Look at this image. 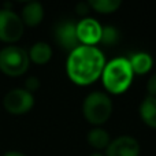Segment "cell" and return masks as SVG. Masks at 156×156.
Returning <instances> with one entry per match:
<instances>
[{"instance_id": "8fae6325", "label": "cell", "mask_w": 156, "mask_h": 156, "mask_svg": "<svg viewBox=\"0 0 156 156\" xmlns=\"http://www.w3.org/2000/svg\"><path fill=\"white\" fill-rule=\"evenodd\" d=\"M130 62V66L133 69V73L134 74H147L154 66V59L147 52H136L133 54L130 58H127Z\"/></svg>"}, {"instance_id": "2e32d148", "label": "cell", "mask_w": 156, "mask_h": 156, "mask_svg": "<svg viewBox=\"0 0 156 156\" xmlns=\"http://www.w3.org/2000/svg\"><path fill=\"white\" fill-rule=\"evenodd\" d=\"M119 41V30L114 26H104L101 30V40L104 45H115Z\"/></svg>"}, {"instance_id": "4fadbf2b", "label": "cell", "mask_w": 156, "mask_h": 156, "mask_svg": "<svg viewBox=\"0 0 156 156\" xmlns=\"http://www.w3.org/2000/svg\"><path fill=\"white\" fill-rule=\"evenodd\" d=\"M52 56V48L47 43H36L29 51V59L36 65H45Z\"/></svg>"}, {"instance_id": "3957f363", "label": "cell", "mask_w": 156, "mask_h": 156, "mask_svg": "<svg viewBox=\"0 0 156 156\" xmlns=\"http://www.w3.org/2000/svg\"><path fill=\"white\" fill-rule=\"evenodd\" d=\"M83 116L92 125L105 123L112 114V100L103 92H92L83 100Z\"/></svg>"}, {"instance_id": "9c48e42d", "label": "cell", "mask_w": 156, "mask_h": 156, "mask_svg": "<svg viewBox=\"0 0 156 156\" xmlns=\"http://www.w3.org/2000/svg\"><path fill=\"white\" fill-rule=\"evenodd\" d=\"M140 144L134 137L121 136L105 148V156H138Z\"/></svg>"}, {"instance_id": "9a60e30c", "label": "cell", "mask_w": 156, "mask_h": 156, "mask_svg": "<svg viewBox=\"0 0 156 156\" xmlns=\"http://www.w3.org/2000/svg\"><path fill=\"white\" fill-rule=\"evenodd\" d=\"M121 0H90L89 5L101 14H111L121 7Z\"/></svg>"}, {"instance_id": "d6986e66", "label": "cell", "mask_w": 156, "mask_h": 156, "mask_svg": "<svg viewBox=\"0 0 156 156\" xmlns=\"http://www.w3.org/2000/svg\"><path fill=\"white\" fill-rule=\"evenodd\" d=\"M89 8H90V5H89V3H85V2H81L77 4L76 10L78 14H81V15H85V14H88Z\"/></svg>"}, {"instance_id": "ba28073f", "label": "cell", "mask_w": 156, "mask_h": 156, "mask_svg": "<svg viewBox=\"0 0 156 156\" xmlns=\"http://www.w3.org/2000/svg\"><path fill=\"white\" fill-rule=\"evenodd\" d=\"M101 25L93 18L81 19L77 23V36L81 45H94L101 40Z\"/></svg>"}, {"instance_id": "7a4b0ae2", "label": "cell", "mask_w": 156, "mask_h": 156, "mask_svg": "<svg viewBox=\"0 0 156 156\" xmlns=\"http://www.w3.org/2000/svg\"><path fill=\"white\" fill-rule=\"evenodd\" d=\"M103 85L110 93L121 94L133 82V69L127 58H115L105 65L103 70Z\"/></svg>"}, {"instance_id": "30bf717a", "label": "cell", "mask_w": 156, "mask_h": 156, "mask_svg": "<svg viewBox=\"0 0 156 156\" xmlns=\"http://www.w3.org/2000/svg\"><path fill=\"white\" fill-rule=\"evenodd\" d=\"M44 18V8L38 2H30L22 10V22L27 26H37Z\"/></svg>"}, {"instance_id": "8992f818", "label": "cell", "mask_w": 156, "mask_h": 156, "mask_svg": "<svg viewBox=\"0 0 156 156\" xmlns=\"http://www.w3.org/2000/svg\"><path fill=\"white\" fill-rule=\"evenodd\" d=\"M54 38L56 44L65 51H74L80 47V40L77 36V23L71 19L60 21L55 25Z\"/></svg>"}, {"instance_id": "6da1fadb", "label": "cell", "mask_w": 156, "mask_h": 156, "mask_svg": "<svg viewBox=\"0 0 156 156\" xmlns=\"http://www.w3.org/2000/svg\"><path fill=\"white\" fill-rule=\"evenodd\" d=\"M105 58L94 45H80L70 52L66 62L67 76L77 85H89L101 77Z\"/></svg>"}, {"instance_id": "e0dca14e", "label": "cell", "mask_w": 156, "mask_h": 156, "mask_svg": "<svg viewBox=\"0 0 156 156\" xmlns=\"http://www.w3.org/2000/svg\"><path fill=\"white\" fill-rule=\"evenodd\" d=\"M40 88V80L36 77H29L25 81V90H27L29 93L33 94V92H36Z\"/></svg>"}, {"instance_id": "5bb4252c", "label": "cell", "mask_w": 156, "mask_h": 156, "mask_svg": "<svg viewBox=\"0 0 156 156\" xmlns=\"http://www.w3.org/2000/svg\"><path fill=\"white\" fill-rule=\"evenodd\" d=\"M88 143L89 145L96 149H104L110 145L111 138L107 130L101 129V127H96L88 133Z\"/></svg>"}, {"instance_id": "ac0fdd59", "label": "cell", "mask_w": 156, "mask_h": 156, "mask_svg": "<svg viewBox=\"0 0 156 156\" xmlns=\"http://www.w3.org/2000/svg\"><path fill=\"white\" fill-rule=\"evenodd\" d=\"M147 90H148L149 96L156 97V73L152 77H149L148 82H147Z\"/></svg>"}, {"instance_id": "5b68a950", "label": "cell", "mask_w": 156, "mask_h": 156, "mask_svg": "<svg viewBox=\"0 0 156 156\" xmlns=\"http://www.w3.org/2000/svg\"><path fill=\"white\" fill-rule=\"evenodd\" d=\"M23 34V22L21 16L11 10H0V41L16 43Z\"/></svg>"}, {"instance_id": "44dd1931", "label": "cell", "mask_w": 156, "mask_h": 156, "mask_svg": "<svg viewBox=\"0 0 156 156\" xmlns=\"http://www.w3.org/2000/svg\"><path fill=\"white\" fill-rule=\"evenodd\" d=\"M90 156H103V155L101 154H92Z\"/></svg>"}, {"instance_id": "7c38bea8", "label": "cell", "mask_w": 156, "mask_h": 156, "mask_svg": "<svg viewBox=\"0 0 156 156\" xmlns=\"http://www.w3.org/2000/svg\"><path fill=\"white\" fill-rule=\"evenodd\" d=\"M140 116L144 123L156 129V97L147 96L140 104Z\"/></svg>"}, {"instance_id": "52a82bcc", "label": "cell", "mask_w": 156, "mask_h": 156, "mask_svg": "<svg viewBox=\"0 0 156 156\" xmlns=\"http://www.w3.org/2000/svg\"><path fill=\"white\" fill-rule=\"evenodd\" d=\"M4 108L10 114L21 115L30 111L34 105V97L25 89H12L4 96L3 100Z\"/></svg>"}, {"instance_id": "277c9868", "label": "cell", "mask_w": 156, "mask_h": 156, "mask_svg": "<svg viewBox=\"0 0 156 156\" xmlns=\"http://www.w3.org/2000/svg\"><path fill=\"white\" fill-rule=\"evenodd\" d=\"M29 54L21 47L8 45L0 51V70L8 77H19L29 69Z\"/></svg>"}, {"instance_id": "ffe728a7", "label": "cell", "mask_w": 156, "mask_h": 156, "mask_svg": "<svg viewBox=\"0 0 156 156\" xmlns=\"http://www.w3.org/2000/svg\"><path fill=\"white\" fill-rule=\"evenodd\" d=\"M4 156H25L23 154H21V152H16V151H11V152H7Z\"/></svg>"}]
</instances>
